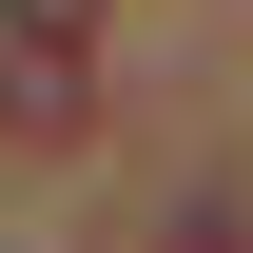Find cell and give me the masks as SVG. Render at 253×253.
Returning a JSON list of instances; mask_svg holds the SVG:
<instances>
[{"mask_svg":"<svg viewBox=\"0 0 253 253\" xmlns=\"http://www.w3.org/2000/svg\"><path fill=\"white\" fill-rule=\"evenodd\" d=\"M156 253H253V195H195V214H175Z\"/></svg>","mask_w":253,"mask_h":253,"instance_id":"1","label":"cell"}]
</instances>
